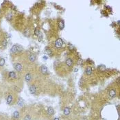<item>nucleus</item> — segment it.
Returning <instances> with one entry per match:
<instances>
[{
  "label": "nucleus",
  "mask_w": 120,
  "mask_h": 120,
  "mask_svg": "<svg viewBox=\"0 0 120 120\" xmlns=\"http://www.w3.org/2000/svg\"><path fill=\"white\" fill-rule=\"evenodd\" d=\"M12 15L11 13H9V14L6 16V19H7L8 21H10V20L12 19Z\"/></svg>",
  "instance_id": "obj_22"
},
{
  "label": "nucleus",
  "mask_w": 120,
  "mask_h": 120,
  "mask_svg": "<svg viewBox=\"0 0 120 120\" xmlns=\"http://www.w3.org/2000/svg\"><path fill=\"white\" fill-rule=\"evenodd\" d=\"M40 71L42 74H44V75L48 74V69L45 65H41L40 67Z\"/></svg>",
  "instance_id": "obj_9"
},
{
  "label": "nucleus",
  "mask_w": 120,
  "mask_h": 120,
  "mask_svg": "<svg viewBox=\"0 0 120 120\" xmlns=\"http://www.w3.org/2000/svg\"><path fill=\"white\" fill-rule=\"evenodd\" d=\"M6 64V60L4 58L0 57V69H2Z\"/></svg>",
  "instance_id": "obj_13"
},
{
  "label": "nucleus",
  "mask_w": 120,
  "mask_h": 120,
  "mask_svg": "<svg viewBox=\"0 0 120 120\" xmlns=\"http://www.w3.org/2000/svg\"><path fill=\"white\" fill-rule=\"evenodd\" d=\"M23 50V49L21 45H20L19 44H15L14 45H12V47L10 49V53L12 54L15 55V54L21 53Z\"/></svg>",
  "instance_id": "obj_2"
},
{
  "label": "nucleus",
  "mask_w": 120,
  "mask_h": 120,
  "mask_svg": "<svg viewBox=\"0 0 120 120\" xmlns=\"http://www.w3.org/2000/svg\"><path fill=\"white\" fill-rule=\"evenodd\" d=\"M32 78H33V75L31 74L30 72L26 73L25 76H24V80L27 83H30V82H32Z\"/></svg>",
  "instance_id": "obj_6"
},
{
  "label": "nucleus",
  "mask_w": 120,
  "mask_h": 120,
  "mask_svg": "<svg viewBox=\"0 0 120 120\" xmlns=\"http://www.w3.org/2000/svg\"><path fill=\"white\" fill-rule=\"evenodd\" d=\"M58 26H59V28L60 30H63V28H65V22H64V21H63V20L60 21Z\"/></svg>",
  "instance_id": "obj_17"
},
{
  "label": "nucleus",
  "mask_w": 120,
  "mask_h": 120,
  "mask_svg": "<svg viewBox=\"0 0 120 120\" xmlns=\"http://www.w3.org/2000/svg\"><path fill=\"white\" fill-rule=\"evenodd\" d=\"M47 114L49 115H54V110L52 107H49L47 109Z\"/></svg>",
  "instance_id": "obj_15"
},
{
  "label": "nucleus",
  "mask_w": 120,
  "mask_h": 120,
  "mask_svg": "<svg viewBox=\"0 0 120 120\" xmlns=\"http://www.w3.org/2000/svg\"><path fill=\"white\" fill-rule=\"evenodd\" d=\"M44 58H45V60H47V57H46V56H43V59H44Z\"/></svg>",
  "instance_id": "obj_26"
},
{
  "label": "nucleus",
  "mask_w": 120,
  "mask_h": 120,
  "mask_svg": "<svg viewBox=\"0 0 120 120\" xmlns=\"http://www.w3.org/2000/svg\"><path fill=\"white\" fill-rule=\"evenodd\" d=\"M17 104L19 106H23V100L21 98H19L17 100Z\"/></svg>",
  "instance_id": "obj_18"
},
{
  "label": "nucleus",
  "mask_w": 120,
  "mask_h": 120,
  "mask_svg": "<svg viewBox=\"0 0 120 120\" xmlns=\"http://www.w3.org/2000/svg\"><path fill=\"white\" fill-rule=\"evenodd\" d=\"M65 63H66V65H67L68 67H72L73 65H74V61H73V60L71 58H67L66 60Z\"/></svg>",
  "instance_id": "obj_11"
},
{
  "label": "nucleus",
  "mask_w": 120,
  "mask_h": 120,
  "mask_svg": "<svg viewBox=\"0 0 120 120\" xmlns=\"http://www.w3.org/2000/svg\"><path fill=\"white\" fill-rule=\"evenodd\" d=\"M105 8H106V9H108V10H112L111 9V7H110V6H105Z\"/></svg>",
  "instance_id": "obj_23"
},
{
  "label": "nucleus",
  "mask_w": 120,
  "mask_h": 120,
  "mask_svg": "<svg viewBox=\"0 0 120 120\" xmlns=\"http://www.w3.org/2000/svg\"><path fill=\"white\" fill-rule=\"evenodd\" d=\"M7 78L10 80H16L17 79V75L15 71H10L7 74Z\"/></svg>",
  "instance_id": "obj_4"
},
{
  "label": "nucleus",
  "mask_w": 120,
  "mask_h": 120,
  "mask_svg": "<svg viewBox=\"0 0 120 120\" xmlns=\"http://www.w3.org/2000/svg\"><path fill=\"white\" fill-rule=\"evenodd\" d=\"M54 120H59V118H58V117H56V118H54Z\"/></svg>",
  "instance_id": "obj_24"
},
{
  "label": "nucleus",
  "mask_w": 120,
  "mask_h": 120,
  "mask_svg": "<svg viewBox=\"0 0 120 120\" xmlns=\"http://www.w3.org/2000/svg\"><path fill=\"white\" fill-rule=\"evenodd\" d=\"M116 95H117V91H116V90L114 89H111V91H109V97H110L111 98H114L116 96Z\"/></svg>",
  "instance_id": "obj_12"
},
{
  "label": "nucleus",
  "mask_w": 120,
  "mask_h": 120,
  "mask_svg": "<svg viewBox=\"0 0 120 120\" xmlns=\"http://www.w3.org/2000/svg\"><path fill=\"white\" fill-rule=\"evenodd\" d=\"M20 117V112L18 111H15L12 114V118L14 120H18Z\"/></svg>",
  "instance_id": "obj_10"
},
{
  "label": "nucleus",
  "mask_w": 120,
  "mask_h": 120,
  "mask_svg": "<svg viewBox=\"0 0 120 120\" xmlns=\"http://www.w3.org/2000/svg\"><path fill=\"white\" fill-rule=\"evenodd\" d=\"M23 120H32V117L30 115H26L24 117H23Z\"/></svg>",
  "instance_id": "obj_21"
},
{
  "label": "nucleus",
  "mask_w": 120,
  "mask_h": 120,
  "mask_svg": "<svg viewBox=\"0 0 120 120\" xmlns=\"http://www.w3.org/2000/svg\"><path fill=\"white\" fill-rule=\"evenodd\" d=\"M119 80H120V78H118L117 79V83H119Z\"/></svg>",
  "instance_id": "obj_25"
},
{
  "label": "nucleus",
  "mask_w": 120,
  "mask_h": 120,
  "mask_svg": "<svg viewBox=\"0 0 120 120\" xmlns=\"http://www.w3.org/2000/svg\"><path fill=\"white\" fill-rule=\"evenodd\" d=\"M45 52H46L48 56H53V52H52V51L51 50V49H46Z\"/></svg>",
  "instance_id": "obj_19"
},
{
  "label": "nucleus",
  "mask_w": 120,
  "mask_h": 120,
  "mask_svg": "<svg viewBox=\"0 0 120 120\" xmlns=\"http://www.w3.org/2000/svg\"><path fill=\"white\" fill-rule=\"evenodd\" d=\"M82 120H87L86 117H84V118H83V119H82Z\"/></svg>",
  "instance_id": "obj_27"
},
{
  "label": "nucleus",
  "mask_w": 120,
  "mask_h": 120,
  "mask_svg": "<svg viewBox=\"0 0 120 120\" xmlns=\"http://www.w3.org/2000/svg\"><path fill=\"white\" fill-rule=\"evenodd\" d=\"M105 69H106V67L103 65H100V66L98 67V70L100 71H105Z\"/></svg>",
  "instance_id": "obj_20"
},
{
  "label": "nucleus",
  "mask_w": 120,
  "mask_h": 120,
  "mask_svg": "<svg viewBox=\"0 0 120 120\" xmlns=\"http://www.w3.org/2000/svg\"><path fill=\"white\" fill-rule=\"evenodd\" d=\"M93 73V69L91 67H87L86 69V74L87 75H91Z\"/></svg>",
  "instance_id": "obj_16"
},
{
  "label": "nucleus",
  "mask_w": 120,
  "mask_h": 120,
  "mask_svg": "<svg viewBox=\"0 0 120 120\" xmlns=\"http://www.w3.org/2000/svg\"><path fill=\"white\" fill-rule=\"evenodd\" d=\"M6 98V104L8 106L13 105L16 102V97H15V95L13 92L8 93V94L7 95Z\"/></svg>",
  "instance_id": "obj_1"
},
{
  "label": "nucleus",
  "mask_w": 120,
  "mask_h": 120,
  "mask_svg": "<svg viewBox=\"0 0 120 120\" xmlns=\"http://www.w3.org/2000/svg\"><path fill=\"white\" fill-rule=\"evenodd\" d=\"M0 102H1V96H0Z\"/></svg>",
  "instance_id": "obj_28"
},
{
  "label": "nucleus",
  "mask_w": 120,
  "mask_h": 120,
  "mask_svg": "<svg viewBox=\"0 0 120 120\" xmlns=\"http://www.w3.org/2000/svg\"><path fill=\"white\" fill-rule=\"evenodd\" d=\"M29 91L31 94L32 95H37L38 94V88L36 85L34 84H31L29 86Z\"/></svg>",
  "instance_id": "obj_5"
},
{
  "label": "nucleus",
  "mask_w": 120,
  "mask_h": 120,
  "mask_svg": "<svg viewBox=\"0 0 120 120\" xmlns=\"http://www.w3.org/2000/svg\"><path fill=\"white\" fill-rule=\"evenodd\" d=\"M13 67L15 69V71H17V73H21L23 70V65L21 63H15L13 64Z\"/></svg>",
  "instance_id": "obj_3"
},
{
  "label": "nucleus",
  "mask_w": 120,
  "mask_h": 120,
  "mask_svg": "<svg viewBox=\"0 0 120 120\" xmlns=\"http://www.w3.org/2000/svg\"><path fill=\"white\" fill-rule=\"evenodd\" d=\"M63 41L62 38H58L56 39V41H55V43H54V46L57 49H59L60 47H62L63 46Z\"/></svg>",
  "instance_id": "obj_7"
},
{
  "label": "nucleus",
  "mask_w": 120,
  "mask_h": 120,
  "mask_svg": "<svg viewBox=\"0 0 120 120\" xmlns=\"http://www.w3.org/2000/svg\"><path fill=\"white\" fill-rule=\"evenodd\" d=\"M70 112H71V111H70V109L69 107H66L63 110V114L65 116H68L70 114Z\"/></svg>",
  "instance_id": "obj_14"
},
{
  "label": "nucleus",
  "mask_w": 120,
  "mask_h": 120,
  "mask_svg": "<svg viewBox=\"0 0 120 120\" xmlns=\"http://www.w3.org/2000/svg\"><path fill=\"white\" fill-rule=\"evenodd\" d=\"M37 60V56L34 54H30L28 56V60L30 63H34Z\"/></svg>",
  "instance_id": "obj_8"
}]
</instances>
